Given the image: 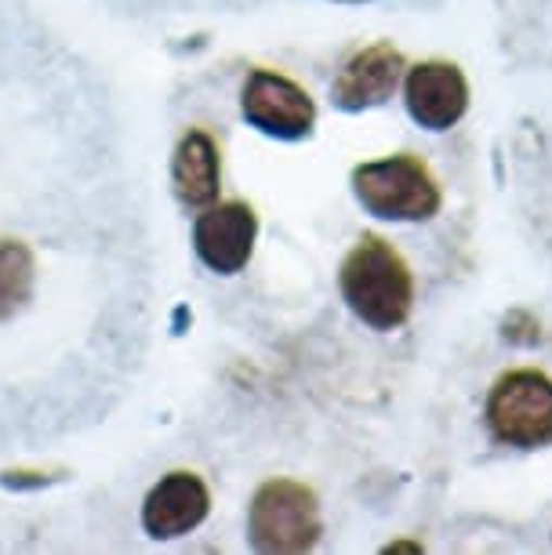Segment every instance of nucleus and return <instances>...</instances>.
<instances>
[{"label":"nucleus","mask_w":552,"mask_h":555,"mask_svg":"<svg viewBox=\"0 0 552 555\" xmlns=\"http://www.w3.org/2000/svg\"><path fill=\"white\" fill-rule=\"evenodd\" d=\"M487 425L509 447L552 443V382L538 371H513L487 400Z\"/></svg>","instance_id":"20e7f679"},{"label":"nucleus","mask_w":552,"mask_h":555,"mask_svg":"<svg viewBox=\"0 0 552 555\" xmlns=\"http://www.w3.org/2000/svg\"><path fill=\"white\" fill-rule=\"evenodd\" d=\"M66 476H48V473H29V468H18V473H0V483L12 487V490H26V487H48V483H59Z\"/></svg>","instance_id":"f8f14e48"},{"label":"nucleus","mask_w":552,"mask_h":555,"mask_svg":"<svg viewBox=\"0 0 552 555\" xmlns=\"http://www.w3.org/2000/svg\"><path fill=\"white\" fill-rule=\"evenodd\" d=\"M244 120L258 128L269 139H306L317 120L309 91H301L295 80L280 77V73L255 69L241 91Z\"/></svg>","instance_id":"39448f33"},{"label":"nucleus","mask_w":552,"mask_h":555,"mask_svg":"<svg viewBox=\"0 0 552 555\" xmlns=\"http://www.w3.org/2000/svg\"><path fill=\"white\" fill-rule=\"evenodd\" d=\"M37 287V261L23 240H0V323L18 317Z\"/></svg>","instance_id":"9b49d317"},{"label":"nucleus","mask_w":552,"mask_h":555,"mask_svg":"<svg viewBox=\"0 0 552 555\" xmlns=\"http://www.w3.org/2000/svg\"><path fill=\"white\" fill-rule=\"evenodd\" d=\"M352 193L363 211L389 222H422L440 211V185L429 167L408 153L360 164L352 171Z\"/></svg>","instance_id":"f03ea898"},{"label":"nucleus","mask_w":552,"mask_h":555,"mask_svg":"<svg viewBox=\"0 0 552 555\" xmlns=\"http://www.w3.org/2000/svg\"><path fill=\"white\" fill-rule=\"evenodd\" d=\"M400 73H403V55L397 48L371 44L346 62V69L331 83V99H335V106L349 113L382 106V102L397 91Z\"/></svg>","instance_id":"1a4fd4ad"},{"label":"nucleus","mask_w":552,"mask_h":555,"mask_svg":"<svg viewBox=\"0 0 552 555\" xmlns=\"http://www.w3.org/2000/svg\"><path fill=\"white\" fill-rule=\"evenodd\" d=\"M349 312L374 331H397L411 317L414 284L403 258L378 236H363L338 272Z\"/></svg>","instance_id":"f257e3e1"},{"label":"nucleus","mask_w":552,"mask_h":555,"mask_svg":"<svg viewBox=\"0 0 552 555\" xmlns=\"http://www.w3.org/2000/svg\"><path fill=\"white\" fill-rule=\"evenodd\" d=\"M255 240H258V215L241 201L207 207L193 225L196 258L211 272H218V276L241 272L255 255Z\"/></svg>","instance_id":"423d86ee"},{"label":"nucleus","mask_w":552,"mask_h":555,"mask_svg":"<svg viewBox=\"0 0 552 555\" xmlns=\"http://www.w3.org/2000/svg\"><path fill=\"white\" fill-rule=\"evenodd\" d=\"M320 505L317 494L295 479H269L255 490L247 512V533L258 552L295 555L309 552L320 541Z\"/></svg>","instance_id":"7ed1b4c3"},{"label":"nucleus","mask_w":552,"mask_h":555,"mask_svg":"<svg viewBox=\"0 0 552 555\" xmlns=\"http://www.w3.org/2000/svg\"><path fill=\"white\" fill-rule=\"evenodd\" d=\"M403 95H408V113L422 128L447 131L462 120L468 106V83L451 62H422L411 69Z\"/></svg>","instance_id":"6e6552de"},{"label":"nucleus","mask_w":552,"mask_h":555,"mask_svg":"<svg viewBox=\"0 0 552 555\" xmlns=\"http://www.w3.org/2000/svg\"><path fill=\"white\" fill-rule=\"evenodd\" d=\"M171 182L175 196L185 207H207L218 201L222 190V160L218 145L207 131H185L171 156Z\"/></svg>","instance_id":"9d476101"},{"label":"nucleus","mask_w":552,"mask_h":555,"mask_svg":"<svg viewBox=\"0 0 552 555\" xmlns=\"http://www.w3.org/2000/svg\"><path fill=\"white\" fill-rule=\"evenodd\" d=\"M211 512V494L193 473H168L142 501V530L153 541H175L193 533Z\"/></svg>","instance_id":"0eeeda50"}]
</instances>
